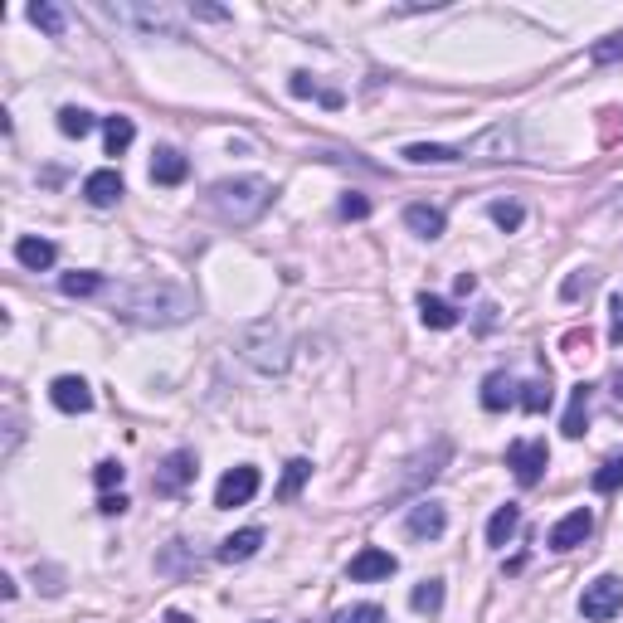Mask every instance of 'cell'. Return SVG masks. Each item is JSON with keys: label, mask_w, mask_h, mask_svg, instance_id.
Masks as SVG:
<instances>
[{"label": "cell", "mask_w": 623, "mask_h": 623, "mask_svg": "<svg viewBox=\"0 0 623 623\" xmlns=\"http://www.w3.org/2000/svg\"><path fill=\"white\" fill-rule=\"evenodd\" d=\"M122 176L117 171H93L88 181H83V195H88V205H98V210H108V205H117L122 200Z\"/></svg>", "instance_id": "13"}, {"label": "cell", "mask_w": 623, "mask_h": 623, "mask_svg": "<svg viewBox=\"0 0 623 623\" xmlns=\"http://www.w3.org/2000/svg\"><path fill=\"white\" fill-rule=\"evenodd\" d=\"M443 526H448V512H443L439 502H419V507L409 512V521H404V531H409L414 541H439Z\"/></svg>", "instance_id": "11"}, {"label": "cell", "mask_w": 623, "mask_h": 623, "mask_svg": "<svg viewBox=\"0 0 623 623\" xmlns=\"http://www.w3.org/2000/svg\"><path fill=\"white\" fill-rule=\"evenodd\" d=\"M258 546H263V531H258V526H244V531H234L215 555H220L224 565H239V560H254Z\"/></svg>", "instance_id": "15"}, {"label": "cell", "mask_w": 623, "mask_h": 623, "mask_svg": "<svg viewBox=\"0 0 623 623\" xmlns=\"http://www.w3.org/2000/svg\"><path fill=\"white\" fill-rule=\"evenodd\" d=\"M521 409H526V414H546L550 409V380H526V385H521Z\"/></svg>", "instance_id": "24"}, {"label": "cell", "mask_w": 623, "mask_h": 623, "mask_svg": "<svg viewBox=\"0 0 623 623\" xmlns=\"http://www.w3.org/2000/svg\"><path fill=\"white\" fill-rule=\"evenodd\" d=\"M404 224H409L419 239H439L448 220H443V210H434V205H409V210H404Z\"/></svg>", "instance_id": "18"}, {"label": "cell", "mask_w": 623, "mask_h": 623, "mask_svg": "<svg viewBox=\"0 0 623 623\" xmlns=\"http://www.w3.org/2000/svg\"><path fill=\"white\" fill-rule=\"evenodd\" d=\"M468 151L458 147H443V142H414V147H404V161H414V166H453V161H463Z\"/></svg>", "instance_id": "16"}, {"label": "cell", "mask_w": 623, "mask_h": 623, "mask_svg": "<svg viewBox=\"0 0 623 623\" xmlns=\"http://www.w3.org/2000/svg\"><path fill=\"white\" fill-rule=\"evenodd\" d=\"M419 317H424V327H434V331L458 327V312H453V307H448L443 297H434V293L419 297Z\"/></svg>", "instance_id": "19"}, {"label": "cell", "mask_w": 623, "mask_h": 623, "mask_svg": "<svg viewBox=\"0 0 623 623\" xmlns=\"http://www.w3.org/2000/svg\"><path fill=\"white\" fill-rule=\"evenodd\" d=\"M122 477H127V468H122V463H112V458H103V463L93 468V482H98L103 492H112V487H122Z\"/></svg>", "instance_id": "33"}, {"label": "cell", "mask_w": 623, "mask_h": 623, "mask_svg": "<svg viewBox=\"0 0 623 623\" xmlns=\"http://www.w3.org/2000/svg\"><path fill=\"white\" fill-rule=\"evenodd\" d=\"M288 88H293V98H322V93H317V83H312L307 74H293V83H288Z\"/></svg>", "instance_id": "37"}, {"label": "cell", "mask_w": 623, "mask_h": 623, "mask_svg": "<svg viewBox=\"0 0 623 623\" xmlns=\"http://www.w3.org/2000/svg\"><path fill=\"white\" fill-rule=\"evenodd\" d=\"M185 176H190V161H185L176 147H156V156H151V181L156 185H181Z\"/></svg>", "instance_id": "12"}, {"label": "cell", "mask_w": 623, "mask_h": 623, "mask_svg": "<svg viewBox=\"0 0 623 623\" xmlns=\"http://www.w3.org/2000/svg\"><path fill=\"white\" fill-rule=\"evenodd\" d=\"M589 531H594V512L580 507V512H570L565 521H555L546 541H550V550H575V546H585L589 541Z\"/></svg>", "instance_id": "9"}, {"label": "cell", "mask_w": 623, "mask_h": 623, "mask_svg": "<svg viewBox=\"0 0 623 623\" xmlns=\"http://www.w3.org/2000/svg\"><path fill=\"white\" fill-rule=\"evenodd\" d=\"M49 400H54V409H64V414H88V409H93V390H88V380H78V375H59V380L49 385Z\"/></svg>", "instance_id": "10"}, {"label": "cell", "mask_w": 623, "mask_h": 623, "mask_svg": "<svg viewBox=\"0 0 623 623\" xmlns=\"http://www.w3.org/2000/svg\"><path fill=\"white\" fill-rule=\"evenodd\" d=\"M580 614L589 623H609L614 614H623V580L619 575H599L594 585H585L580 594Z\"/></svg>", "instance_id": "4"}, {"label": "cell", "mask_w": 623, "mask_h": 623, "mask_svg": "<svg viewBox=\"0 0 623 623\" xmlns=\"http://www.w3.org/2000/svg\"><path fill=\"white\" fill-rule=\"evenodd\" d=\"M589 288H594V273H570V278H565V288H560V297H565V302H575V297H585Z\"/></svg>", "instance_id": "34"}, {"label": "cell", "mask_w": 623, "mask_h": 623, "mask_svg": "<svg viewBox=\"0 0 623 623\" xmlns=\"http://www.w3.org/2000/svg\"><path fill=\"white\" fill-rule=\"evenodd\" d=\"M195 15L200 20H229V10H220V5H195Z\"/></svg>", "instance_id": "39"}, {"label": "cell", "mask_w": 623, "mask_h": 623, "mask_svg": "<svg viewBox=\"0 0 623 623\" xmlns=\"http://www.w3.org/2000/svg\"><path fill=\"white\" fill-rule=\"evenodd\" d=\"M589 59H594V64H623V30L599 39V44L589 49Z\"/></svg>", "instance_id": "30"}, {"label": "cell", "mask_w": 623, "mask_h": 623, "mask_svg": "<svg viewBox=\"0 0 623 623\" xmlns=\"http://www.w3.org/2000/svg\"><path fill=\"white\" fill-rule=\"evenodd\" d=\"M166 623H195V619H190V614H181V609H171V614H166Z\"/></svg>", "instance_id": "41"}, {"label": "cell", "mask_w": 623, "mask_h": 623, "mask_svg": "<svg viewBox=\"0 0 623 623\" xmlns=\"http://www.w3.org/2000/svg\"><path fill=\"white\" fill-rule=\"evenodd\" d=\"M609 341L623 346V302H614V327H609Z\"/></svg>", "instance_id": "38"}, {"label": "cell", "mask_w": 623, "mask_h": 623, "mask_svg": "<svg viewBox=\"0 0 623 623\" xmlns=\"http://www.w3.org/2000/svg\"><path fill=\"white\" fill-rule=\"evenodd\" d=\"M487 215H492V224H497V229H507V234H516V229H521V220H526V210H521L516 200H497Z\"/></svg>", "instance_id": "27"}, {"label": "cell", "mask_w": 623, "mask_h": 623, "mask_svg": "<svg viewBox=\"0 0 623 623\" xmlns=\"http://www.w3.org/2000/svg\"><path fill=\"white\" fill-rule=\"evenodd\" d=\"M254 492H258V468H229V473L220 477V487H215V507H244V502H254Z\"/></svg>", "instance_id": "6"}, {"label": "cell", "mask_w": 623, "mask_h": 623, "mask_svg": "<svg viewBox=\"0 0 623 623\" xmlns=\"http://www.w3.org/2000/svg\"><path fill=\"white\" fill-rule=\"evenodd\" d=\"M409 604H414V614H439L443 609V585L439 580H424V585L409 594Z\"/></svg>", "instance_id": "25"}, {"label": "cell", "mask_w": 623, "mask_h": 623, "mask_svg": "<svg viewBox=\"0 0 623 623\" xmlns=\"http://www.w3.org/2000/svg\"><path fill=\"white\" fill-rule=\"evenodd\" d=\"M117 312L127 322H142V327H171V322H185L195 312V302L176 283H142V288L117 293Z\"/></svg>", "instance_id": "1"}, {"label": "cell", "mask_w": 623, "mask_h": 623, "mask_svg": "<svg viewBox=\"0 0 623 623\" xmlns=\"http://www.w3.org/2000/svg\"><path fill=\"white\" fill-rule=\"evenodd\" d=\"M331 623H385V609H380V604H351V609H341Z\"/></svg>", "instance_id": "31"}, {"label": "cell", "mask_w": 623, "mask_h": 623, "mask_svg": "<svg viewBox=\"0 0 623 623\" xmlns=\"http://www.w3.org/2000/svg\"><path fill=\"white\" fill-rule=\"evenodd\" d=\"M59 288H64L69 297H93L98 288H103V278H98V273H64Z\"/></svg>", "instance_id": "29"}, {"label": "cell", "mask_w": 623, "mask_h": 623, "mask_svg": "<svg viewBox=\"0 0 623 623\" xmlns=\"http://www.w3.org/2000/svg\"><path fill=\"white\" fill-rule=\"evenodd\" d=\"M614 395H619V400H623V370H619V375H614Z\"/></svg>", "instance_id": "42"}, {"label": "cell", "mask_w": 623, "mask_h": 623, "mask_svg": "<svg viewBox=\"0 0 623 623\" xmlns=\"http://www.w3.org/2000/svg\"><path fill=\"white\" fill-rule=\"evenodd\" d=\"M516 390H521V385H516V380L507 375V370H492V375L482 380V409H492V414H497V409H507V404H516V400H521Z\"/></svg>", "instance_id": "14"}, {"label": "cell", "mask_w": 623, "mask_h": 623, "mask_svg": "<svg viewBox=\"0 0 623 623\" xmlns=\"http://www.w3.org/2000/svg\"><path fill=\"white\" fill-rule=\"evenodd\" d=\"M15 258H20L25 268H35V273H44V268H54V258H59V249H54L49 239H35V234H25V239L15 244Z\"/></svg>", "instance_id": "17"}, {"label": "cell", "mask_w": 623, "mask_h": 623, "mask_svg": "<svg viewBox=\"0 0 623 623\" xmlns=\"http://www.w3.org/2000/svg\"><path fill=\"white\" fill-rule=\"evenodd\" d=\"M307 477H312V463H307V458H293V463H288V473H283V482H278V502H293Z\"/></svg>", "instance_id": "23"}, {"label": "cell", "mask_w": 623, "mask_h": 623, "mask_svg": "<svg viewBox=\"0 0 623 623\" xmlns=\"http://www.w3.org/2000/svg\"><path fill=\"white\" fill-rule=\"evenodd\" d=\"M589 424V385H575V395H570V409H565V439H580Z\"/></svg>", "instance_id": "20"}, {"label": "cell", "mask_w": 623, "mask_h": 623, "mask_svg": "<svg viewBox=\"0 0 623 623\" xmlns=\"http://www.w3.org/2000/svg\"><path fill=\"white\" fill-rule=\"evenodd\" d=\"M98 512H103V516H122V512H127V497H122V492H103Z\"/></svg>", "instance_id": "36"}, {"label": "cell", "mask_w": 623, "mask_h": 623, "mask_svg": "<svg viewBox=\"0 0 623 623\" xmlns=\"http://www.w3.org/2000/svg\"><path fill=\"white\" fill-rule=\"evenodd\" d=\"M400 570V560L390 555V550H380V546H366L351 565H346V575L356 580V585H370V580H390Z\"/></svg>", "instance_id": "7"}, {"label": "cell", "mask_w": 623, "mask_h": 623, "mask_svg": "<svg viewBox=\"0 0 623 623\" xmlns=\"http://www.w3.org/2000/svg\"><path fill=\"white\" fill-rule=\"evenodd\" d=\"M185 482H195V453H185V448H176L166 463H161V473H156V497H176V492H185Z\"/></svg>", "instance_id": "8"}, {"label": "cell", "mask_w": 623, "mask_h": 623, "mask_svg": "<svg viewBox=\"0 0 623 623\" xmlns=\"http://www.w3.org/2000/svg\"><path fill=\"white\" fill-rule=\"evenodd\" d=\"M473 288H477V278H473V273H458V293L468 297V293H473Z\"/></svg>", "instance_id": "40"}, {"label": "cell", "mask_w": 623, "mask_h": 623, "mask_svg": "<svg viewBox=\"0 0 623 623\" xmlns=\"http://www.w3.org/2000/svg\"><path fill=\"white\" fill-rule=\"evenodd\" d=\"M366 215H370L366 195H346V200H341V220H366Z\"/></svg>", "instance_id": "35"}, {"label": "cell", "mask_w": 623, "mask_h": 623, "mask_svg": "<svg viewBox=\"0 0 623 623\" xmlns=\"http://www.w3.org/2000/svg\"><path fill=\"white\" fill-rule=\"evenodd\" d=\"M103 137H108V156H122V151L132 147V137H137V127H132V117H108V127H103Z\"/></svg>", "instance_id": "22"}, {"label": "cell", "mask_w": 623, "mask_h": 623, "mask_svg": "<svg viewBox=\"0 0 623 623\" xmlns=\"http://www.w3.org/2000/svg\"><path fill=\"white\" fill-rule=\"evenodd\" d=\"M239 351H244V361H254L258 370L288 366V336H283V327H273V322H254V327L239 331Z\"/></svg>", "instance_id": "3"}, {"label": "cell", "mask_w": 623, "mask_h": 623, "mask_svg": "<svg viewBox=\"0 0 623 623\" xmlns=\"http://www.w3.org/2000/svg\"><path fill=\"white\" fill-rule=\"evenodd\" d=\"M546 463H550L546 439H516V443H507V468L516 473L521 487H536L541 473H546Z\"/></svg>", "instance_id": "5"}, {"label": "cell", "mask_w": 623, "mask_h": 623, "mask_svg": "<svg viewBox=\"0 0 623 623\" xmlns=\"http://www.w3.org/2000/svg\"><path fill=\"white\" fill-rule=\"evenodd\" d=\"M273 200V185L258 181V176H239V181H220L210 190V210L224 224H254Z\"/></svg>", "instance_id": "2"}, {"label": "cell", "mask_w": 623, "mask_h": 623, "mask_svg": "<svg viewBox=\"0 0 623 623\" xmlns=\"http://www.w3.org/2000/svg\"><path fill=\"white\" fill-rule=\"evenodd\" d=\"M516 526H521V512H516L512 502H507V507H497L492 521H487V546H507V541L516 536Z\"/></svg>", "instance_id": "21"}, {"label": "cell", "mask_w": 623, "mask_h": 623, "mask_svg": "<svg viewBox=\"0 0 623 623\" xmlns=\"http://www.w3.org/2000/svg\"><path fill=\"white\" fill-rule=\"evenodd\" d=\"M30 20H35L44 35H64V10H59V5H44V0H39V5H30Z\"/></svg>", "instance_id": "28"}, {"label": "cell", "mask_w": 623, "mask_h": 623, "mask_svg": "<svg viewBox=\"0 0 623 623\" xmlns=\"http://www.w3.org/2000/svg\"><path fill=\"white\" fill-rule=\"evenodd\" d=\"M59 132H64V137H78V142H83V137L93 132V112H83V108H64V112H59Z\"/></svg>", "instance_id": "26"}, {"label": "cell", "mask_w": 623, "mask_h": 623, "mask_svg": "<svg viewBox=\"0 0 623 623\" xmlns=\"http://www.w3.org/2000/svg\"><path fill=\"white\" fill-rule=\"evenodd\" d=\"M623 487V458H609L599 473H594V492H619Z\"/></svg>", "instance_id": "32"}]
</instances>
